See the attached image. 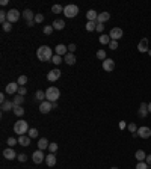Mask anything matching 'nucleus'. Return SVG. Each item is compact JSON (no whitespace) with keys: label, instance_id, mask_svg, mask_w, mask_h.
I'll return each mask as SVG.
<instances>
[{"label":"nucleus","instance_id":"58836bf2","mask_svg":"<svg viewBox=\"0 0 151 169\" xmlns=\"http://www.w3.org/2000/svg\"><path fill=\"white\" fill-rule=\"evenodd\" d=\"M15 143H18V139H15V137H8V145H9V146H14Z\"/></svg>","mask_w":151,"mask_h":169},{"label":"nucleus","instance_id":"6e6d98bb","mask_svg":"<svg viewBox=\"0 0 151 169\" xmlns=\"http://www.w3.org/2000/svg\"><path fill=\"white\" fill-rule=\"evenodd\" d=\"M148 55H149V56H151V50H148Z\"/></svg>","mask_w":151,"mask_h":169},{"label":"nucleus","instance_id":"a211bd4d","mask_svg":"<svg viewBox=\"0 0 151 169\" xmlns=\"http://www.w3.org/2000/svg\"><path fill=\"white\" fill-rule=\"evenodd\" d=\"M86 18H88V21H97L98 12H95L94 9H89V11L86 12Z\"/></svg>","mask_w":151,"mask_h":169},{"label":"nucleus","instance_id":"603ef678","mask_svg":"<svg viewBox=\"0 0 151 169\" xmlns=\"http://www.w3.org/2000/svg\"><path fill=\"white\" fill-rule=\"evenodd\" d=\"M0 3H2V6H6V5H8V0H2Z\"/></svg>","mask_w":151,"mask_h":169},{"label":"nucleus","instance_id":"4be33fe9","mask_svg":"<svg viewBox=\"0 0 151 169\" xmlns=\"http://www.w3.org/2000/svg\"><path fill=\"white\" fill-rule=\"evenodd\" d=\"M148 113H149V112H148V104H146V103H142L140 107H139V116L145 118Z\"/></svg>","mask_w":151,"mask_h":169},{"label":"nucleus","instance_id":"393cba45","mask_svg":"<svg viewBox=\"0 0 151 169\" xmlns=\"http://www.w3.org/2000/svg\"><path fill=\"white\" fill-rule=\"evenodd\" d=\"M14 107H15V106H14L12 101H5V103H2V110H3V112H8V110H11V109L14 110Z\"/></svg>","mask_w":151,"mask_h":169},{"label":"nucleus","instance_id":"de8ad7c7","mask_svg":"<svg viewBox=\"0 0 151 169\" xmlns=\"http://www.w3.org/2000/svg\"><path fill=\"white\" fill-rule=\"evenodd\" d=\"M103 30H104V24L98 23V24H97V32H103Z\"/></svg>","mask_w":151,"mask_h":169},{"label":"nucleus","instance_id":"2eb2a0df","mask_svg":"<svg viewBox=\"0 0 151 169\" xmlns=\"http://www.w3.org/2000/svg\"><path fill=\"white\" fill-rule=\"evenodd\" d=\"M109 18H110V14L109 12H100L98 14V18H97V23L104 24L106 21H109Z\"/></svg>","mask_w":151,"mask_h":169},{"label":"nucleus","instance_id":"39448f33","mask_svg":"<svg viewBox=\"0 0 151 169\" xmlns=\"http://www.w3.org/2000/svg\"><path fill=\"white\" fill-rule=\"evenodd\" d=\"M122 35H124V32H122V29H119V27H113V29L109 32V36H110L112 41H118V39H121Z\"/></svg>","mask_w":151,"mask_h":169},{"label":"nucleus","instance_id":"37998d69","mask_svg":"<svg viewBox=\"0 0 151 169\" xmlns=\"http://www.w3.org/2000/svg\"><path fill=\"white\" fill-rule=\"evenodd\" d=\"M109 49H110V50H116V49H118V41H110Z\"/></svg>","mask_w":151,"mask_h":169},{"label":"nucleus","instance_id":"4468645a","mask_svg":"<svg viewBox=\"0 0 151 169\" xmlns=\"http://www.w3.org/2000/svg\"><path fill=\"white\" fill-rule=\"evenodd\" d=\"M18 88H20V85L18 83H9L8 86H6V94H9V95H12V94H15V92H18Z\"/></svg>","mask_w":151,"mask_h":169},{"label":"nucleus","instance_id":"3c124183","mask_svg":"<svg viewBox=\"0 0 151 169\" xmlns=\"http://www.w3.org/2000/svg\"><path fill=\"white\" fill-rule=\"evenodd\" d=\"M0 101H2V103L6 101V100H5V94H0Z\"/></svg>","mask_w":151,"mask_h":169},{"label":"nucleus","instance_id":"b1692460","mask_svg":"<svg viewBox=\"0 0 151 169\" xmlns=\"http://www.w3.org/2000/svg\"><path fill=\"white\" fill-rule=\"evenodd\" d=\"M64 27H65V21H64V20H55V21H53V29L62 30Z\"/></svg>","mask_w":151,"mask_h":169},{"label":"nucleus","instance_id":"0eeeda50","mask_svg":"<svg viewBox=\"0 0 151 169\" xmlns=\"http://www.w3.org/2000/svg\"><path fill=\"white\" fill-rule=\"evenodd\" d=\"M20 20V12L17 9H9L8 11V21L9 23H15Z\"/></svg>","mask_w":151,"mask_h":169},{"label":"nucleus","instance_id":"864d4df0","mask_svg":"<svg viewBox=\"0 0 151 169\" xmlns=\"http://www.w3.org/2000/svg\"><path fill=\"white\" fill-rule=\"evenodd\" d=\"M27 26H29V27H32V26H35V21H29V23H27Z\"/></svg>","mask_w":151,"mask_h":169},{"label":"nucleus","instance_id":"423d86ee","mask_svg":"<svg viewBox=\"0 0 151 169\" xmlns=\"http://www.w3.org/2000/svg\"><path fill=\"white\" fill-rule=\"evenodd\" d=\"M32 160H33V163L39 164V163H42V161L46 160V155H44V152H42L41 149H38V151H35V152L32 154Z\"/></svg>","mask_w":151,"mask_h":169},{"label":"nucleus","instance_id":"aec40b11","mask_svg":"<svg viewBox=\"0 0 151 169\" xmlns=\"http://www.w3.org/2000/svg\"><path fill=\"white\" fill-rule=\"evenodd\" d=\"M55 50H56V55L62 56V55H67V52H68V47H67V45H64V44H58Z\"/></svg>","mask_w":151,"mask_h":169},{"label":"nucleus","instance_id":"e433bc0d","mask_svg":"<svg viewBox=\"0 0 151 169\" xmlns=\"http://www.w3.org/2000/svg\"><path fill=\"white\" fill-rule=\"evenodd\" d=\"M136 169H148V164H146V161H139V163L136 164Z\"/></svg>","mask_w":151,"mask_h":169},{"label":"nucleus","instance_id":"a19ab883","mask_svg":"<svg viewBox=\"0 0 151 169\" xmlns=\"http://www.w3.org/2000/svg\"><path fill=\"white\" fill-rule=\"evenodd\" d=\"M53 30H55L53 26H46V27H44V33H46V35H52Z\"/></svg>","mask_w":151,"mask_h":169},{"label":"nucleus","instance_id":"8fccbe9b","mask_svg":"<svg viewBox=\"0 0 151 169\" xmlns=\"http://www.w3.org/2000/svg\"><path fill=\"white\" fill-rule=\"evenodd\" d=\"M145 161H146V164H148V166H151V154H149V155H146Z\"/></svg>","mask_w":151,"mask_h":169},{"label":"nucleus","instance_id":"6e6552de","mask_svg":"<svg viewBox=\"0 0 151 169\" xmlns=\"http://www.w3.org/2000/svg\"><path fill=\"white\" fill-rule=\"evenodd\" d=\"M103 70L106 71V73H110V71H113L115 70V61L113 59H106V61H103Z\"/></svg>","mask_w":151,"mask_h":169},{"label":"nucleus","instance_id":"a878e982","mask_svg":"<svg viewBox=\"0 0 151 169\" xmlns=\"http://www.w3.org/2000/svg\"><path fill=\"white\" fill-rule=\"evenodd\" d=\"M134 157L137 158V161H145V158H146V154H145L142 149H137V151L134 152Z\"/></svg>","mask_w":151,"mask_h":169},{"label":"nucleus","instance_id":"6ab92c4d","mask_svg":"<svg viewBox=\"0 0 151 169\" xmlns=\"http://www.w3.org/2000/svg\"><path fill=\"white\" fill-rule=\"evenodd\" d=\"M23 18L29 23V21H35V15H33V12L30 11V9H26L24 12H23Z\"/></svg>","mask_w":151,"mask_h":169},{"label":"nucleus","instance_id":"09e8293b","mask_svg":"<svg viewBox=\"0 0 151 169\" xmlns=\"http://www.w3.org/2000/svg\"><path fill=\"white\" fill-rule=\"evenodd\" d=\"M68 50H70V53H73V52L76 50V44H70V47H68Z\"/></svg>","mask_w":151,"mask_h":169},{"label":"nucleus","instance_id":"c03bdc74","mask_svg":"<svg viewBox=\"0 0 151 169\" xmlns=\"http://www.w3.org/2000/svg\"><path fill=\"white\" fill-rule=\"evenodd\" d=\"M26 92H27V89H26L24 86H20V88H18V95L24 97V95H26Z\"/></svg>","mask_w":151,"mask_h":169},{"label":"nucleus","instance_id":"ddd939ff","mask_svg":"<svg viewBox=\"0 0 151 169\" xmlns=\"http://www.w3.org/2000/svg\"><path fill=\"white\" fill-rule=\"evenodd\" d=\"M137 50H139L140 53L148 52V39H146V38H142V39H140V42L137 44Z\"/></svg>","mask_w":151,"mask_h":169},{"label":"nucleus","instance_id":"cd10ccee","mask_svg":"<svg viewBox=\"0 0 151 169\" xmlns=\"http://www.w3.org/2000/svg\"><path fill=\"white\" fill-rule=\"evenodd\" d=\"M110 41H112V39H110V36H109V35H101V36H100V42H101V44H104V45H109V44H110Z\"/></svg>","mask_w":151,"mask_h":169},{"label":"nucleus","instance_id":"ea45409f","mask_svg":"<svg viewBox=\"0 0 151 169\" xmlns=\"http://www.w3.org/2000/svg\"><path fill=\"white\" fill-rule=\"evenodd\" d=\"M44 21V15L42 14H36L35 15V23H42Z\"/></svg>","mask_w":151,"mask_h":169},{"label":"nucleus","instance_id":"c756f323","mask_svg":"<svg viewBox=\"0 0 151 169\" xmlns=\"http://www.w3.org/2000/svg\"><path fill=\"white\" fill-rule=\"evenodd\" d=\"M23 101H24V97H21V95H17V97H14V100H12L14 106H21Z\"/></svg>","mask_w":151,"mask_h":169},{"label":"nucleus","instance_id":"7ed1b4c3","mask_svg":"<svg viewBox=\"0 0 151 169\" xmlns=\"http://www.w3.org/2000/svg\"><path fill=\"white\" fill-rule=\"evenodd\" d=\"M14 131H15L18 136H23L24 133H27V131H29V125H27V122H26V121H23V119L17 121V122L14 124Z\"/></svg>","mask_w":151,"mask_h":169},{"label":"nucleus","instance_id":"5701e85b","mask_svg":"<svg viewBox=\"0 0 151 169\" xmlns=\"http://www.w3.org/2000/svg\"><path fill=\"white\" fill-rule=\"evenodd\" d=\"M49 145H50V143H49V140H47L46 137H41V139L38 140V149H41V151L46 149V148H49Z\"/></svg>","mask_w":151,"mask_h":169},{"label":"nucleus","instance_id":"473e14b6","mask_svg":"<svg viewBox=\"0 0 151 169\" xmlns=\"http://www.w3.org/2000/svg\"><path fill=\"white\" fill-rule=\"evenodd\" d=\"M27 136H29L30 139H33V137H38V130H36V128H29V131H27Z\"/></svg>","mask_w":151,"mask_h":169},{"label":"nucleus","instance_id":"9b49d317","mask_svg":"<svg viewBox=\"0 0 151 169\" xmlns=\"http://www.w3.org/2000/svg\"><path fill=\"white\" fill-rule=\"evenodd\" d=\"M52 109H53V104L50 101H42L41 106H39V112L41 113H49Z\"/></svg>","mask_w":151,"mask_h":169},{"label":"nucleus","instance_id":"f257e3e1","mask_svg":"<svg viewBox=\"0 0 151 169\" xmlns=\"http://www.w3.org/2000/svg\"><path fill=\"white\" fill-rule=\"evenodd\" d=\"M36 56L42 62H49V61L53 59V53H52V49L49 45H41L38 49V52H36Z\"/></svg>","mask_w":151,"mask_h":169},{"label":"nucleus","instance_id":"c85d7f7f","mask_svg":"<svg viewBox=\"0 0 151 169\" xmlns=\"http://www.w3.org/2000/svg\"><path fill=\"white\" fill-rule=\"evenodd\" d=\"M35 98H36V100H39V101H44V100L47 98V95H46V92H44V91H36Z\"/></svg>","mask_w":151,"mask_h":169},{"label":"nucleus","instance_id":"4c0bfd02","mask_svg":"<svg viewBox=\"0 0 151 169\" xmlns=\"http://www.w3.org/2000/svg\"><path fill=\"white\" fill-rule=\"evenodd\" d=\"M11 29H12V24H11L9 21L3 23V30H5V32H11Z\"/></svg>","mask_w":151,"mask_h":169},{"label":"nucleus","instance_id":"bb28decb","mask_svg":"<svg viewBox=\"0 0 151 169\" xmlns=\"http://www.w3.org/2000/svg\"><path fill=\"white\" fill-rule=\"evenodd\" d=\"M97 21H88L86 23V30L88 32H94V30H97Z\"/></svg>","mask_w":151,"mask_h":169},{"label":"nucleus","instance_id":"f03ea898","mask_svg":"<svg viewBox=\"0 0 151 169\" xmlns=\"http://www.w3.org/2000/svg\"><path fill=\"white\" fill-rule=\"evenodd\" d=\"M46 95H47V101H50V103H58V98L61 97V91H59L56 86H50V88L46 91Z\"/></svg>","mask_w":151,"mask_h":169},{"label":"nucleus","instance_id":"f704fd0d","mask_svg":"<svg viewBox=\"0 0 151 169\" xmlns=\"http://www.w3.org/2000/svg\"><path fill=\"white\" fill-rule=\"evenodd\" d=\"M97 58L101 59V61H106V59H107V58H106V52H104V50H98V52H97Z\"/></svg>","mask_w":151,"mask_h":169},{"label":"nucleus","instance_id":"1a4fd4ad","mask_svg":"<svg viewBox=\"0 0 151 169\" xmlns=\"http://www.w3.org/2000/svg\"><path fill=\"white\" fill-rule=\"evenodd\" d=\"M137 136L142 139H148L151 136V128L149 127H139L137 128Z\"/></svg>","mask_w":151,"mask_h":169},{"label":"nucleus","instance_id":"4d7b16f0","mask_svg":"<svg viewBox=\"0 0 151 169\" xmlns=\"http://www.w3.org/2000/svg\"><path fill=\"white\" fill-rule=\"evenodd\" d=\"M110 169H118V167H110Z\"/></svg>","mask_w":151,"mask_h":169},{"label":"nucleus","instance_id":"7c9ffc66","mask_svg":"<svg viewBox=\"0 0 151 169\" xmlns=\"http://www.w3.org/2000/svg\"><path fill=\"white\" fill-rule=\"evenodd\" d=\"M14 113H15L17 116H23V115H24V109H23L21 106H15V107H14Z\"/></svg>","mask_w":151,"mask_h":169},{"label":"nucleus","instance_id":"f3484780","mask_svg":"<svg viewBox=\"0 0 151 169\" xmlns=\"http://www.w3.org/2000/svg\"><path fill=\"white\" fill-rule=\"evenodd\" d=\"M18 143H20L21 146H29V145H30V137L26 136V134L18 136Z\"/></svg>","mask_w":151,"mask_h":169},{"label":"nucleus","instance_id":"49530a36","mask_svg":"<svg viewBox=\"0 0 151 169\" xmlns=\"http://www.w3.org/2000/svg\"><path fill=\"white\" fill-rule=\"evenodd\" d=\"M17 158H18L20 161H26V160H27V155H26V154H18Z\"/></svg>","mask_w":151,"mask_h":169},{"label":"nucleus","instance_id":"20e7f679","mask_svg":"<svg viewBox=\"0 0 151 169\" xmlns=\"http://www.w3.org/2000/svg\"><path fill=\"white\" fill-rule=\"evenodd\" d=\"M64 14L67 18H74L79 14V6L77 5H68L64 8Z\"/></svg>","mask_w":151,"mask_h":169},{"label":"nucleus","instance_id":"c9c22d12","mask_svg":"<svg viewBox=\"0 0 151 169\" xmlns=\"http://www.w3.org/2000/svg\"><path fill=\"white\" fill-rule=\"evenodd\" d=\"M52 62H53L55 65H59V64H61V62H64V61H62V58H61L59 55H55V56H53V59H52Z\"/></svg>","mask_w":151,"mask_h":169},{"label":"nucleus","instance_id":"2f4dec72","mask_svg":"<svg viewBox=\"0 0 151 169\" xmlns=\"http://www.w3.org/2000/svg\"><path fill=\"white\" fill-rule=\"evenodd\" d=\"M52 12H53V14H61V12H64V8H62L61 5H53Z\"/></svg>","mask_w":151,"mask_h":169},{"label":"nucleus","instance_id":"f8f14e48","mask_svg":"<svg viewBox=\"0 0 151 169\" xmlns=\"http://www.w3.org/2000/svg\"><path fill=\"white\" fill-rule=\"evenodd\" d=\"M3 157L5 158H8V160H14L15 157H18L17 154H15V151L9 146V148H6V149H3Z\"/></svg>","mask_w":151,"mask_h":169},{"label":"nucleus","instance_id":"9d476101","mask_svg":"<svg viewBox=\"0 0 151 169\" xmlns=\"http://www.w3.org/2000/svg\"><path fill=\"white\" fill-rule=\"evenodd\" d=\"M59 77H61V71H59V68L52 70V71H49V74H47V80H49V82H56Z\"/></svg>","mask_w":151,"mask_h":169},{"label":"nucleus","instance_id":"5fc2aeb1","mask_svg":"<svg viewBox=\"0 0 151 169\" xmlns=\"http://www.w3.org/2000/svg\"><path fill=\"white\" fill-rule=\"evenodd\" d=\"M148 112H149V113H151V103H149V104H148Z\"/></svg>","mask_w":151,"mask_h":169},{"label":"nucleus","instance_id":"72a5a7b5","mask_svg":"<svg viewBox=\"0 0 151 169\" xmlns=\"http://www.w3.org/2000/svg\"><path fill=\"white\" fill-rule=\"evenodd\" d=\"M17 83H18L20 86H24V85L27 83V77H26V76H20L18 80H17Z\"/></svg>","mask_w":151,"mask_h":169},{"label":"nucleus","instance_id":"a18cd8bd","mask_svg":"<svg viewBox=\"0 0 151 169\" xmlns=\"http://www.w3.org/2000/svg\"><path fill=\"white\" fill-rule=\"evenodd\" d=\"M49 149H50V152H56L58 151V143H50L49 145Z\"/></svg>","mask_w":151,"mask_h":169},{"label":"nucleus","instance_id":"dca6fc26","mask_svg":"<svg viewBox=\"0 0 151 169\" xmlns=\"http://www.w3.org/2000/svg\"><path fill=\"white\" fill-rule=\"evenodd\" d=\"M46 163H47V166H55L56 164V155H55V152H50L49 155H46Z\"/></svg>","mask_w":151,"mask_h":169},{"label":"nucleus","instance_id":"412c9836","mask_svg":"<svg viewBox=\"0 0 151 169\" xmlns=\"http://www.w3.org/2000/svg\"><path fill=\"white\" fill-rule=\"evenodd\" d=\"M64 62H65L67 65H74V64H76V56H74L73 53H67Z\"/></svg>","mask_w":151,"mask_h":169},{"label":"nucleus","instance_id":"79ce46f5","mask_svg":"<svg viewBox=\"0 0 151 169\" xmlns=\"http://www.w3.org/2000/svg\"><path fill=\"white\" fill-rule=\"evenodd\" d=\"M128 130H130V133H137V127H136V124H128Z\"/></svg>","mask_w":151,"mask_h":169}]
</instances>
